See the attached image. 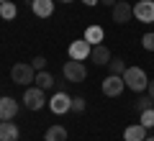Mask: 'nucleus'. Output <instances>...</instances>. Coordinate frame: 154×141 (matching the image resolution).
<instances>
[{
	"instance_id": "14",
	"label": "nucleus",
	"mask_w": 154,
	"mask_h": 141,
	"mask_svg": "<svg viewBox=\"0 0 154 141\" xmlns=\"http://www.w3.org/2000/svg\"><path fill=\"white\" fill-rule=\"evenodd\" d=\"M33 13L38 18H49L54 13V0H33Z\"/></svg>"
},
{
	"instance_id": "22",
	"label": "nucleus",
	"mask_w": 154,
	"mask_h": 141,
	"mask_svg": "<svg viewBox=\"0 0 154 141\" xmlns=\"http://www.w3.org/2000/svg\"><path fill=\"white\" fill-rule=\"evenodd\" d=\"M146 108H152V98H149V95H144V98L136 100V110L141 113V110H146Z\"/></svg>"
},
{
	"instance_id": "29",
	"label": "nucleus",
	"mask_w": 154,
	"mask_h": 141,
	"mask_svg": "<svg viewBox=\"0 0 154 141\" xmlns=\"http://www.w3.org/2000/svg\"><path fill=\"white\" fill-rule=\"evenodd\" d=\"M62 3H72V0H62Z\"/></svg>"
},
{
	"instance_id": "19",
	"label": "nucleus",
	"mask_w": 154,
	"mask_h": 141,
	"mask_svg": "<svg viewBox=\"0 0 154 141\" xmlns=\"http://www.w3.org/2000/svg\"><path fill=\"white\" fill-rule=\"evenodd\" d=\"M139 123L146 126V128H152V126H154V108L141 110V113H139Z\"/></svg>"
},
{
	"instance_id": "16",
	"label": "nucleus",
	"mask_w": 154,
	"mask_h": 141,
	"mask_svg": "<svg viewBox=\"0 0 154 141\" xmlns=\"http://www.w3.org/2000/svg\"><path fill=\"white\" fill-rule=\"evenodd\" d=\"M33 82H36V87H41V90H51V87L57 85V80H54V77H51L46 69L36 72V80H33Z\"/></svg>"
},
{
	"instance_id": "7",
	"label": "nucleus",
	"mask_w": 154,
	"mask_h": 141,
	"mask_svg": "<svg viewBox=\"0 0 154 141\" xmlns=\"http://www.w3.org/2000/svg\"><path fill=\"white\" fill-rule=\"evenodd\" d=\"M134 18L141 23H154V0H139L134 5Z\"/></svg>"
},
{
	"instance_id": "25",
	"label": "nucleus",
	"mask_w": 154,
	"mask_h": 141,
	"mask_svg": "<svg viewBox=\"0 0 154 141\" xmlns=\"http://www.w3.org/2000/svg\"><path fill=\"white\" fill-rule=\"evenodd\" d=\"M146 90H149V98H152V100H154V80H152V82H149V87H146Z\"/></svg>"
},
{
	"instance_id": "6",
	"label": "nucleus",
	"mask_w": 154,
	"mask_h": 141,
	"mask_svg": "<svg viewBox=\"0 0 154 141\" xmlns=\"http://www.w3.org/2000/svg\"><path fill=\"white\" fill-rule=\"evenodd\" d=\"M123 90H126L123 75H108L103 80V95H108V98H118Z\"/></svg>"
},
{
	"instance_id": "21",
	"label": "nucleus",
	"mask_w": 154,
	"mask_h": 141,
	"mask_svg": "<svg viewBox=\"0 0 154 141\" xmlns=\"http://www.w3.org/2000/svg\"><path fill=\"white\" fill-rule=\"evenodd\" d=\"M141 46L146 51H154V33H144L141 36Z\"/></svg>"
},
{
	"instance_id": "23",
	"label": "nucleus",
	"mask_w": 154,
	"mask_h": 141,
	"mask_svg": "<svg viewBox=\"0 0 154 141\" xmlns=\"http://www.w3.org/2000/svg\"><path fill=\"white\" fill-rule=\"evenodd\" d=\"M31 67H33L36 72L46 69V59H44V57H33V59H31Z\"/></svg>"
},
{
	"instance_id": "9",
	"label": "nucleus",
	"mask_w": 154,
	"mask_h": 141,
	"mask_svg": "<svg viewBox=\"0 0 154 141\" xmlns=\"http://www.w3.org/2000/svg\"><path fill=\"white\" fill-rule=\"evenodd\" d=\"M18 115V103L11 95H3L0 98V121H13Z\"/></svg>"
},
{
	"instance_id": "12",
	"label": "nucleus",
	"mask_w": 154,
	"mask_h": 141,
	"mask_svg": "<svg viewBox=\"0 0 154 141\" xmlns=\"http://www.w3.org/2000/svg\"><path fill=\"white\" fill-rule=\"evenodd\" d=\"M144 139H146V126L141 123H134L123 131V141H144Z\"/></svg>"
},
{
	"instance_id": "15",
	"label": "nucleus",
	"mask_w": 154,
	"mask_h": 141,
	"mask_svg": "<svg viewBox=\"0 0 154 141\" xmlns=\"http://www.w3.org/2000/svg\"><path fill=\"white\" fill-rule=\"evenodd\" d=\"M44 141H67V128H64V126H59V123L49 126L46 133H44Z\"/></svg>"
},
{
	"instance_id": "5",
	"label": "nucleus",
	"mask_w": 154,
	"mask_h": 141,
	"mask_svg": "<svg viewBox=\"0 0 154 141\" xmlns=\"http://www.w3.org/2000/svg\"><path fill=\"white\" fill-rule=\"evenodd\" d=\"M90 51H93V44L88 41V38H77V41L69 44V49H67V54H69V59H77V62H85L90 57Z\"/></svg>"
},
{
	"instance_id": "10",
	"label": "nucleus",
	"mask_w": 154,
	"mask_h": 141,
	"mask_svg": "<svg viewBox=\"0 0 154 141\" xmlns=\"http://www.w3.org/2000/svg\"><path fill=\"white\" fill-rule=\"evenodd\" d=\"M134 16V5L128 0H118L113 5V21L116 23H128V18Z\"/></svg>"
},
{
	"instance_id": "24",
	"label": "nucleus",
	"mask_w": 154,
	"mask_h": 141,
	"mask_svg": "<svg viewBox=\"0 0 154 141\" xmlns=\"http://www.w3.org/2000/svg\"><path fill=\"white\" fill-rule=\"evenodd\" d=\"M85 105H88V103H85V98H72V110H75V113H82Z\"/></svg>"
},
{
	"instance_id": "2",
	"label": "nucleus",
	"mask_w": 154,
	"mask_h": 141,
	"mask_svg": "<svg viewBox=\"0 0 154 141\" xmlns=\"http://www.w3.org/2000/svg\"><path fill=\"white\" fill-rule=\"evenodd\" d=\"M11 80L16 82V85H31L33 80H36V69L31 67V62H18V64H13L11 69Z\"/></svg>"
},
{
	"instance_id": "11",
	"label": "nucleus",
	"mask_w": 154,
	"mask_h": 141,
	"mask_svg": "<svg viewBox=\"0 0 154 141\" xmlns=\"http://www.w3.org/2000/svg\"><path fill=\"white\" fill-rule=\"evenodd\" d=\"M110 59H113V57H110L108 46H103V44L93 46V51H90V62H93V64H108Z\"/></svg>"
},
{
	"instance_id": "30",
	"label": "nucleus",
	"mask_w": 154,
	"mask_h": 141,
	"mask_svg": "<svg viewBox=\"0 0 154 141\" xmlns=\"http://www.w3.org/2000/svg\"><path fill=\"white\" fill-rule=\"evenodd\" d=\"M0 3H5V0H0Z\"/></svg>"
},
{
	"instance_id": "3",
	"label": "nucleus",
	"mask_w": 154,
	"mask_h": 141,
	"mask_svg": "<svg viewBox=\"0 0 154 141\" xmlns=\"http://www.w3.org/2000/svg\"><path fill=\"white\" fill-rule=\"evenodd\" d=\"M62 72H64L67 82H85V77H88V67H85L82 62H77V59H69Z\"/></svg>"
},
{
	"instance_id": "18",
	"label": "nucleus",
	"mask_w": 154,
	"mask_h": 141,
	"mask_svg": "<svg viewBox=\"0 0 154 141\" xmlns=\"http://www.w3.org/2000/svg\"><path fill=\"white\" fill-rule=\"evenodd\" d=\"M16 16H18V8L13 5L11 0H5V3H0V18H3V21H13Z\"/></svg>"
},
{
	"instance_id": "26",
	"label": "nucleus",
	"mask_w": 154,
	"mask_h": 141,
	"mask_svg": "<svg viewBox=\"0 0 154 141\" xmlns=\"http://www.w3.org/2000/svg\"><path fill=\"white\" fill-rule=\"evenodd\" d=\"M82 3H85V5H88V8H93V5H98L100 0H82Z\"/></svg>"
},
{
	"instance_id": "20",
	"label": "nucleus",
	"mask_w": 154,
	"mask_h": 141,
	"mask_svg": "<svg viewBox=\"0 0 154 141\" xmlns=\"http://www.w3.org/2000/svg\"><path fill=\"white\" fill-rule=\"evenodd\" d=\"M108 67H110V75H123V72H126V64H123V59H118V57H113V59L108 62Z\"/></svg>"
},
{
	"instance_id": "8",
	"label": "nucleus",
	"mask_w": 154,
	"mask_h": 141,
	"mask_svg": "<svg viewBox=\"0 0 154 141\" xmlns=\"http://www.w3.org/2000/svg\"><path fill=\"white\" fill-rule=\"evenodd\" d=\"M49 108H51V113H57V115H62V113H67V110H72V98L67 95V92H54L51 95V100H49Z\"/></svg>"
},
{
	"instance_id": "28",
	"label": "nucleus",
	"mask_w": 154,
	"mask_h": 141,
	"mask_svg": "<svg viewBox=\"0 0 154 141\" xmlns=\"http://www.w3.org/2000/svg\"><path fill=\"white\" fill-rule=\"evenodd\" d=\"M144 141H154V136H149V139H144Z\"/></svg>"
},
{
	"instance_id": "4",
	"label": "nucleus",
	"mask_w": 154,
	"mask_h": 141,
	"mask_svg": "<svg viewBox=\"0 0 154 141\" xmlns=\"http://www.w3.org/2000/svg\"><path fill=\"white\" fill-rule=\"evenodd\" d=\"M23 103H26L28 110H41L46 103V95L41 87H26V92H23Z\"/></svg>"
},
{
	"instance_id": "13",
	"label": "nucleus",
	"mask_w": 154,
	"mask_h": 141,
	"mask_svg": "<svg viewBox=\"0 0 154 141\" xmlns=\"http://www.w3.org/2000/svg\"><path fill=\"white\" fill-rule=\"evenodd\" d=\"M0 141H18V126L11 121H0Z\"/></svg>"
},
{
	"instance_id": "1",
	"label": "nucleus",
	"mask_w": 154,
	"mask_h": 141,
	"mask_svg": "<svg viewBox=\"0 0 154 141\" xmlns=\"http://www.w3.org/2000/svg\"><path fill=\"white\" fill-rule=\"evenodd\" d=\"M123 82H126V87L134 90V92H144L149 87L146 72H144L141 67H126V72H123Z\"/></svg>"
},
{
	"instance_id": "27",
	"label": "nucleus",
	"mask_w": 154,
	"mask_h": 141,
	"mask_svg": "<svg viewBox=\"0 0 154 141\" xmlns=\"http://www.w3.org/2000/svg\"><path fill=\"white\" fill-rule=\"evenodd\" d=\"M100 3H103V5H108V8H113L116 3H118V0H100Z\"/></svg>"
},
{
	"instance_id": "17",
	"label": "nucleus",
	"mask_w": 154,
	"mask_h": 141,
	"mask_svg": "<svg viewBox=\"0 0 154 141\" xmlns=\"http://www.w3.org/2000/svg\"><path fill=\"white\" fill-rule=\"evenodd\" d=\"M103 36H105V31L100 26H88V31H85V38H88L93 46H98V44L103 41Z\"/></svg>"
}]
</instances>
